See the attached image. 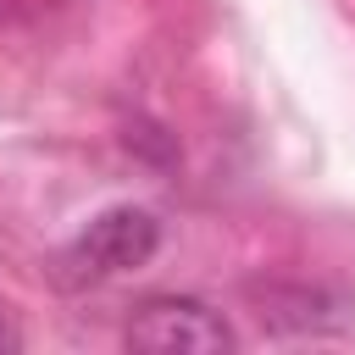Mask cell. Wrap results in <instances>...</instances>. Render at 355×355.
Masks as SVG:
<instances>
[{
  "mask_svg": "<svg viewBox=\"0 0 355 355\" xmlns=\"http://www.w3.org/2000/svg\"><path fill=\"white\" fill-rule=\"evenodd\" d=\"M155 250H161L155 211H144V205H105L61 250V266H67L72 283H105V277H122V272L144 266Z\"/></svg>",
  "mask_w": 355,
  "mask_h": 355,
  "instance_id": "cell-1",
  "label": "cell"
},
{
  "mask_svg": "<svg viewBox=\"0 0 355 355\" xmlns=\"http://www.w3.org/2000/svg\"><path fill=\"white\" fill-rule=\"evenodd\" d=\"M122 338L133 349H155V355H222L239 344V333L227 327V316L194 294H150L133 305Z\"/></svg>",
  "mask_w": 355,
  "mask_h": 355,
  "instance_id": "cell-2",
  "label": "cell"
},
{
  "mask_svg": "<svg viewBox=\"0 0 355 355\" xmlns=\"http://www.w3.org/2000/svg\"><path fill=\"white\" fill-rule=\"evenodd\" d=\"M17 344H22V338H17V327L0 316V349H17Z\"/></svg>",
  "mask_w": 355,
  "mask_h": 355,
  "instance_id": "cell-3",
  "label": "cell"
}]
</instances>
